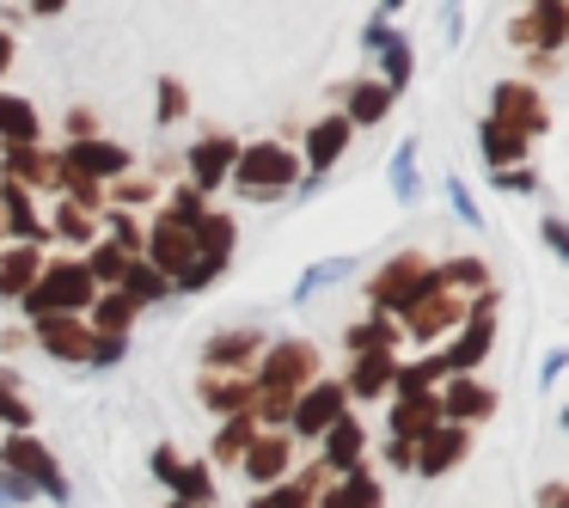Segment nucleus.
<instances>
[{"label": "nucleus", "instance_id": "1", "mask_svg": "<svg viewBox=\"0 0 569 508\" xmlns=\"http://www.w3.org/2000/svg\"><path fill=\"white\" fill-rule=\"evenodd\" d=\"M31 312L38 319H68V312L92 307V270L87 263H50V270H38V282L26 288Z\"/></svg>", "mask_w": 569, "mask_h": 508}, {"label": "nucleus", "instance_id": "2", "mask_svg": "<svg viewBox=\"0 0 569 508\" xmlns=\"http://www.w3.org/2000/svg\"><path fill=\"white\" fill-rule=\"evenodd\" d=\"M233 172H239V190H251V197L263 190V197H270V190H288V185H295L300 160H295L288 148H276V141H263V148H246V153H239Z\"/></svg>", "mask_w": 569, "mask_h": 508}, {"label": "nucleus", "instance_id": "3", "mask_svg": "<svg viewBox=\"0 0 569 508\" xmlns=\"http://www.w3.org/2000/svg\"><path fill=\"white\" fill-rule=\"evenodd\" d=\"M0 459H7V471H13V478L43 484L50 496H62V502H68V478L56 471V459H50V447H43V441H31V435H13V441L0 447Z\"/></svg>", "mask_w": 569, "mask_h": 508}, {"label": "nucleus", "instance_id": "4", "mask_svg": "<svg viewBox=\"0 0 569 508\" xmlns=\"http://www.w3.org/2000/svg\"><path fill=\"white\" fill-rule=\"evenodd\" d=\"M312 368H319V349L312 343H276L270 361H263V386H276V392H300V386L312 380Z\"/></svg>", "mask_w": 569, "mask_h": 508}, {"label": "nucleus", "instance_id": "5", "mask_svg": "<svg viewBox=\"0 0 569 508\" xmlns=\"http://www.w3.org/2000/svg\"><path fill=\"white\" fill-rule=\"evenodd\" d=\"M422 288H429L422 263H417V258H392V263H386V276L373 282V307H380V312H405L410 300L422 295Z\"/></svg>", "mask_w": 569, "mask_h": 508}, {"label": "nucleus", "instance_id": "6", "mask_svg": "<svg viewBox=\"0 0 569 508\" xmlns=\"http://www.w3.org/2000/svg\"><path fill=\"white\" fill-rule=\"evenodd\" d=\"M435 422H441V405H435L429 386L405 380V398L392 405V435H405V441H417V435H429Z\"/></svg>", "mask_w": 569, "mask_h": 508}, {"label": "nucleus", "instance_id": "7", "mask_svg": "<svg viewBox=\"0 0 569 508\" xmlns=\"http://www.w3.org/2000/svg\"><path fill=\"white\" fill-rule=\"evenodd\" d=\"M295 429L300 435H325L337 417H343V386H312V392H295Z\"/></svg>", "mask_w": 569, "mask_h": 508}, {"label": "nucleus", "instance_id": "8", "mask_svg": "<svg viewBox=\"0 0 569 508\" xmlns=\"http://www.w3.org/2000/svg\"><path fill=\"white\" fill-rule=\"evenodd\" d=\"M405 325H410V337H435V331H447V325H459V295L422 288V295L405 307Z\"/></svg>", "mask_w": 569, "mask_h": 508}, {"label": "nucleus", "instance_id": "9", "mask_svg": "<svg viewBox=\"0 0 569 508\" xmlns=\"http://www.w3.org/2000/svg\"><path fill=\"white\" fill-rule=\"evenodd\" d=\"M148 251H153V270H190V258H197V227L160 221L148 239Z\"/></svg>", "mask_w": 569, "mask_h": 508}, {"label": "nucleus", "instance_id": "10", "mask_svg": "<svg viewBox=\"0 0 569 508\" xmlns=\"http://www.w3.org/2000/svg\"><path fill=\"white\" fill-rule=\"evenodd\" d=\"M38 337H43V349L62 356V361H92V331L74 312H68V319H38Z\"/></svg>", "mask_w": 569, "mask_h": 508}, {"label": "nucleus", "instance_id": "11", "mask_svg": "<svg viewBox=\"0 0 569 508\" xmlns=\"http://www.w3.org/2000/svg\"><path fill=\"white\" fill-rule=\"evenodd\" d=\"M496 123H508V129H545V111H539V92L532 87H520V80H508V87H496Z\"/></svg>", "mask_w": 569, "mask_h": 508}, {"label": "nucleus", "instance_id": "12", "mask_svg": "<svg viewBox=\"0 0 569 508\" xmlns=\"http://www.w3.org/2000/svg\"><path fill=\"white\" fill-rule=\"evenodd\" d=\"M129 166V148H117V141H80V148H68V172L80 178H117Z\"/></svg>", "mask_w": 569, "mask_h": 508}, {"label": "nucleus", "instance_id": "13", "mask_svg": "<svg viewBox=\"0 0 569 508\" xmlns=\"http://www.w3.org/2000/svg\"><path fill=\"white\" fill-rule=\"evenodd\" d=\"M422 441V454H417V471H447V466H459L466 459V429H447V422H435L429 435H417Z\"/></svg>", "mask_w": 569, "mask_h": 508}, {"label": "nucleus", "instance_id": "14", "mask_svg": "<svg viewBox=\"0 0 569 508\" xmlns=\"http://www.w3.org/2000/svg\"><path fill=\"white\" fill-rule=\"evenodd\" d=\"M153 471H160V478L178 490V502H209V496H214L209 471H202V466H178L172 447H160V454H153Z\"/></svg>", "mask_w": 569, "mask_h": 508}, {"label": "nucleus", "instance_id": "15", "mask_svg": "<svg viewBox=\"0 0 569 508\" xmlns=\"http://www.w3.org/2000/svg\"><path fill=\"white\" fill-rule=\"evenodd\" d=\"M233 160H239V148H233L227 136H202L197 148H190V178L214 190V185L227 178V166H233Z\"/></svg>", "mask_w": 569, "mask_h": 508}, {"label": "nucleus", "instance_id": "16", "mask_svg": "<svg viewBox=\"0 0 569 508\" xmlns=\"http://www.w3.org/2000/svg\"><path fill=\"white\" fill-rule=\"evenodd\" d=\"M239 459H246V471L258 484H276L288 471V441H282V435H251V447Z\"/></svg>", "mask_w": 569, "mask_h": 508}, {"label": "nucleus", "instance_id": "17", "mask_svg": "<svg viewBox=\"0 0 569 508\" xmlns=\"http://www.w3.org/2000/svg\"><path fill=\"white\" fill-rule=\"evenodd\" d=\"M478 141H483V160H490V172L527 160V136H520V129H508V123H496V117L478 129Z\"/></svg>", "mask_w": 569, "mask_h": 508}, {"label": "nucleus", "instance_id": "18", "mask_svg": "<svg viewBox=\"0 0 569 508\" xmlns=\"http://www.w3.org/2000/svg\"><path fill=\"white\" fill-rule=\"evenodd\" d=\"M569 7H563V0H532V19H527V26H520V38H527V43H563L569 38Z\"/></svg>", "mask_w": 569, "mask_h": 508}, {"label": "nucleus", "instance_id": "19", "mask_svg": "<svg viewBox=\"0 0 569 508\" xmlns=\"http://www.w3.org/2000/svg\"><path fill=\"white\" fill-rule=\"evenodd\" d=\"M0 136L13 141V148H31V141H38V111H31L26 99H7V92H0Z\"/></svg>", "mask_w": 569, "mask_h": 508}, {"label": "nucleus", "instance_id": "20", "mask_svg": "<svg viewBox=\"0 0 569 508\" xmlns=\"http://www.w3.org/2000/svg\"><path fill=\"white\" fill-rule=\"evenodd\" d=\"M349 129H356V123H349V117H325V123H319V129H312V136H307V160H312V166H331L337 153H343Z\"/></svg>", "mask_w": 569, "mask_h": 508}, {"label": "nucleus", "instance_id": "21", "mask_svg": "<svg viewBox=\"0 0 569 508\" xmlns=\"http://www.w3.org/2000/svg\"><path fill=\"white\" fill-rule=\"evenodd\" d=\"M349 380H356L361 398L386 392V380H392V349H361V356H356V373H349Z\"/></svg>", "mask_w": 569, "mask_h": 508}, {"label": "nucleus", "instance_id": "22", "mask_svg": "<svg viewBox=\"0 0 569 508\" xmlns=\"http://www.w3.org/2000/svg\"><path fill=\"white\" fill-rule=\"evenodd\" d=\"M38 251L31 246H19V251H7V258H0V295H26L31 282H38Z\"/></svg>", "mask_w": 569, "mask_h": 508}, {"label": "nucleus", "instance_id": "23", "mask_svg": "<svg viewBox=\"0 0 569 508\" xmlns=\"http://www.w3.org/2000/svg\"><path fill=\"white\" fill-rule=\"evenodd\" d=\"M435 405H441V417H483V410H490V392L471 386V380H453Z\"/></svg>", "mask_w": 569, "mask_h": 508}, {"label": "nucleus", "instance_id": "24", "mask_svg": "<svg viewBox=\"0 0 569 508\" xmlns=\"http://www.w3.org/2000/svg\"><path fill=\"white\" fill-rule=\"evenodd\" d=\"M325 435H331V454H325L331 466H356V459H361V447H368V435H361V422H349V417H337Z\"/></svg>", "mask_w": 569, "mask_h": 508}, {"label": "nucleus", "instance_id": "25", "mask_svg": "<svg viewBox=\"0 0 569 508\" xmlns=\"http://www.w3.org/2000/svg\"><path fill=\"white\" fill-rule=\"evenodd\" d=\"M202 356H209L214 368H239L246 356H258V331H227V337H214Z\"/></svg>", "mask_w": 569, "mask_h": 508}, {"label": "nucleus", "instance_id": "26", "mask_svg": "<svg viewBox=\"0 0 569 508\" xmlns=\"http://www.w3.org/2000/svg\"><path fill=\"white\" fill-rule=\"evenodd\" d=\"M325 508H380V484L356 471V478H343L331 496H325Z\"/></svg>", "mask_w": 569, "mask_h": 508}, {"label": "nucleus", "instance_id": "27", "mask_svg": "<svg viewBox=\"0 0 569 508\" xmlns=\"http://www.w3.org/2000/svg\"><path fill=\"white\" fill-rule=\"evenodd\" d=\"M386 104H392V87H356L349 92V123H380L386 117Z\"/></svg>", "mask_w": 569, "mask_h": 508}, {"label": "nucleus", "instance_id": "28", "mask_svg": "<svg viewBox=\"0 0 569 508\" xmlns=\"http://www.w3.org/2000/svg\"><path fill=\"white\" fill-rule=\"evenodd\" d=\"M129 319H136V300H129V295H104L99 300V331L104 337H123Z\"/></svg>", "mask_w": 569, "mask_h": 508}, {"label": "nucleus", "instance_id": "29", "mask_svg": "<svg viewBox=\"0 0 569 508\" xmlns=\"http://www.w3.org/2000/svg\"><path fill=\"white\" fill-rule=\"evenodd\" d=\"M0 202H7V227L13 233H26V239H38V215H31V202H26V190H0Z\"/></svg>", "mask_w": 569, "mask_h": 508}, {"label": "nucleus", "instance_id": "30", "mask_svg": "<svg viewBox=\"0 0 569 508\" xmlns=\"http://www.w3.org/2000/svg\"><path fill=\"white\" fill-rule=\"evenodd\" d=\"M202 398H209L214 410H246L251 405V386H239V380H202Z\"/></svg>", "mask_w": 569, "mask_h": 508}, {"label": "nucleus", "instance_id": "31", "mask_svg": "<svg viewBox=\"0 0 569 508\" xmlns=\"http://www.w3.org/2000/svg\"><path fill=\"white\" fill-rule=\"evenodd\" d=\"M368 43H386V80H392V87H398V80H410V62H417V56H410L405 38H380V31H373Z\"/></svg>", "mask_w": 569, "mask_h": 508}, {"label": "nucleus", "instance_id": "32", "mask_svg": "<svg viewBox=\"0 0 569 508\" xmlns=\"http://www.w3.org/2000/svg\"><path fill=\"white\" fill-rule=\"evenodd\" d=\"M392 190H398V197H417V148H410V141H405V148H398L392 153Z\"/></svg>", "mask_w": 569, "mask_h": 508}, {"label": "nucleus", "instance_id": "33", "mask_svg": "<svg viewBox=\"0 0 569 508\" xmlns=\"http://www.w3.org/2000/svg\"><path fill=\"white\" fill-rule=\"evenodd\" d=\"M349 270H356V258H331V263H319V270H307V276H300V288H295V295H300V300H307V295H312V288H325V282H337V276H349Z\"/></svg>", "mask_w": 569, "mask_h": 508}, {"label": "nucleus", "instance_id": "34", "mask_svg": "<svg viewBox=\"0 0 569 508\" xmlns=\"http://www.w3.org/2000/svg\"><path fill=\"white\" fill-rule=\"evenodd\" d=\"M87 270H92V282H99V276H104V282H117V276L129 270L123 246H99V251H92V263H87Z\"/></svg>", "mask_w": 569, "mask_h": 508}, {"label": "nucleus", "instance_id": "35", "mask_svg": "<svg viewBox=\"0 0 569 508\" xmlns=\"http://www.w3.org/2000/svg\"><path fill=\"white\" fill-rule=\"evenodd\" d=\"M307 496H312V478H295V484H282V490H270L258 508H307Z\"/></svg>", "mask_w": 569, "mask_h": 508}, {"label": "nucleus", "instance_id": "36", "mask_svg": "<svg viewBox=\"0 0 569 508\" xmlns=\"http://www.w3.org/2000/svg\"><path fill=\"white\" fill-rule=\"evenodd\" d=\"M148 295H166V276L160 270H148V263H136V270H129V300H148Z\"/></svg>", "mask_w": 569, "mask_h": 508}, {"label": "nucleus", "instance_id": "37", "mask_svg": "<svg viewBox=\"0 0 569 508\" xmlns=\"http://www.w3.org/2000/svg\"><path fill=\"white\" fill-rule=\"evenodd\" d=\"M246 447H251V422H246V417H239V422H233V429H227V435H221V459H239V454H246Z\"/></svg>", "mask_w": 569, "mask_h": 508}, {"label": "nucleus", "instance_id": "38", "mask_svg": "<svg viewBox=\"0 0 569 508\" xmlns=\"http://www.w3.org/2000/svg\"><path fill=\"white\" fill-rule=\"evenodd\" d=\"M31 496V484L26 478H13V471H0V508H19Z\"/></svg>", "mask_w": 569, "mask_h": 508}, {"label": "nucleus", "instance_id": "39", "mask_svg": "<svg viewBox=\"0 0 569 508\" xmlns=\"http://www.w3.org/2000/svg\"><path fill=\"white\" fill-rule=\"evenodd\" d=\"M386 466L410 471V466H417V441H405V435H392V447H386Z\"/></svg>", "mask_w": 569, "mask_h": 508}, {"label": "nucleus", "instance_id": "40", "mask_svg": "<svg viewBox=\"0 0 569 508\" xmlns=\"http://www.w3.org/2000/svg\"><path fill=\"white\" fill-rule=\"evenodd\" d=\"M447 197H453V209H459V221H471V227H478V221H483V215H478V209H471V190H466V185H459V178H453V185H447Z\"/></svg>", "mask_w": 569, "mask_h": 508}, {"label": "nucleus", "instance_id": "41", "mask_svg": "<svg viewBox=\"0 0 569 508\" xmlns=\"http://www.w3.org/2000/svg\"><path fill=\"white\" fill-rule=\"evenodd\" d=\"M160 104H166V123H172V117H184V87H178V80H166V87H160Z\"/></svg>", "mask_w": 569, "mask_h": 508}, {"label": "nucleus", "instance_id": "42", "mask_svg": "<svg viewBox=\"0 0 569 508\" xmlns=\"http://www.w3.org/2000/svg\"><path fill=\"white\" fill-rule=\"evenodd\" d=\"M0 422H13V429H26V422H31V410H26V405H13V392H0Z\"/></svg>", "mask_w": 569, "mask_h": 508}, {"label": "nucleus", "instance_id": "43", "mask_svg": "<svg viewBox=\"0 0 569 508\" xmlns=\"http://www.w3.org/2000/svg\"><path fill=\"white\" fill-rule=\"evenodd\" d=\"M56 233H62V239H87V215H74V209L56 215Z\"/></svg>", "mask_w": 569, "mask_h": 508}, {"label": "nucleus", "instance_id": "44", "mask_svg": "<svg viewBox=\"0 0 569 508\" xmlns=\"http://www.w3.org/2000/svg\"><path fill=\"white\" fill-rule=\"evenodd\" d=\"M545 239H551V246L563 251V263H569V227L563 221H545Z\"/></svg>", "mask_w": 569, "mask_h": 508}, {"label": "nucleus", "instance_id": "45", "mask_svg": "<svg viewBox=\"0 0 569 508\" xmlns=\"http://www.w3.org/2000/svg\"><path fill=\"white\" fill-rule=\"evenodd\" d=\"M563 368H569V349H551V356H545V380H557Z\"/></svg>", "mask_w": 569, "mask_h": 508}, {"label": "nucleus", "instance_id": "46", "mask_svg": "<svg viewBox=\"0 0 569 508\" xmlns=\"http://www.w3.org/2000/svg\"><path fill=\"white\" fill-rule=\"evenodd\" d=\"M539 502H545V508H569V490H545Z\"/></svg>", "mask_w": 569, "mask_h": 508}, {"label": "nucleus", "instance_id": "47", "mask_svg": "<svg viewBox=\"0 0 569 508\" xmlns=\"http://www.w3.org/2000/svg\"><path fill=\"white\" fill-rule=\"evenodd\" d=\"M31 7H38V13H62L68 0H31Z\"/></svg>", "mask_w": 569, "mask_h": 508}, {"label": "nucleus", "instance_id": "48", "mask_svg": "<svg viewBox=\"0 0 569 508\" xmlns=\"http://www.w3.org/2000/svg\"><path fill=\"white\" fill-rule=\"evenodd\" d=\"M7 56H13V38H0V68H7Z\"/></svg>", "mask_w": 569, "mask_h": 508}, {"label": "nucleus", "instance_id": "49", "mask_svg": "<svg viewBox=\"0 0 569 508\" xmlns=\"http://www.w3.org/2000/svg\"><path fill=\"white\" fill-rule=\"evenodd\" d=\"M172 508H202V502H172Z\"/></svg>", "mask_w": 569, "mask_h": 508}, {"label": "nucleus", "instance_id": "50", "mask_svg": "<svg viewBox=\"0 0 569 508\" xmlns=\"http://www.w3.org/2000/svg\"><path fill=\"white\" fill-rule=\"evenodd\" d=\"M563 422H569V410H563Z\"/></svg>", "mask_w": 569, "mask_h": 508}]
</instances>
